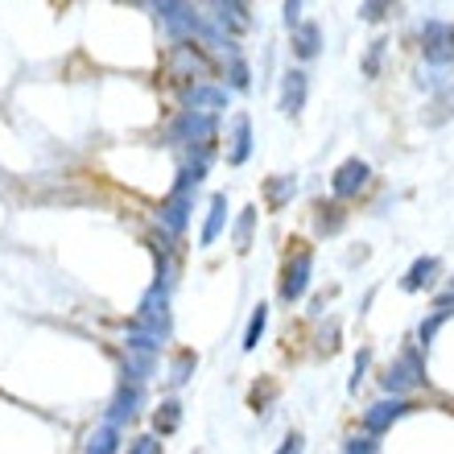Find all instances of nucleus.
Returning a JSON list of instances; mask_svg holds the SVG:
<instances>
[{
    "label": "nucleus",
    "mask_w": 454,
    "mask_h": 454,
    "mask_svg": "<svg viewBox=\"0 0 454 454\" xmlns=\"http://www.w3.org/2000/svg\"><path fill=\"white\" fill-rule=\"evenodd\" d=\"M248 153H252V120L236 116V124H231V149H227V161H231V166H244Z\"/></svg>",
    "instance_id": "obj_14"
},
{
    "label": "nucleus",
    "mask_w": 454,
    "mask_h": 454,
    "mask_svg": "<svg viewBox=\"0 0 454 454\" xmlns=\"http://www.w3.org/2000/svg\"><path fill=\"white\" fill-rule=\"evenodd\" d=\"M145 405V388L141 384H120V393L112 396V409H108V426H120V421H132L137 409Z\"/></svg>",
    "instance_id": "obj_8"
},
{
    "label": "nucleus",
    "mask_w": 454,
    "mask_h": 454,
    "mask_svg": "<svg viewBox=\"0 0 454 454\" xmlns=\"http://www.w3.org/2000/svg\"><path fill=\"white\" fill-rule=\"evenodd\" d=\"M434 273H438V261H434V256H421V261H413V269L405 273L401 286H405L409 294H418V289H426L434 281Z\"/></svg>",
    "instance_id": "obj_17"
},
{
    "label": "nucleus",
    "mask_w": 454,
    "mask_h": 454,
    "mask_svg": "<svg viewBox=\"0 0 454 454\" xmlns=\"http://www.w3.org/2000/svg\"><path fill=\"white\" fill-rule=\"evenodd\" d=\"M194 368H199V356H194V351H182V356L174 359V368H169V384H186Z\"/></svg>",
    "instance_id": "obj_24"
},
{
    "label": "nucleus",
    "mask_w": 454,
    "mask_h": 454,
    "mask_svg": "<svg viewBox=\"0 0 454 454\" xmlns=\"http://www.w3.org/2000/svg\"><path fill=\"white\" fill-rule=\"evenodd\" d=\"M364 186H368V161L347 157L343 166L335 169V178H331V191H335V199H356Z\"/></svg>",
    "instance_id": "obj_7"
},
{
    "label": "nucleus",
    "mask_w": 454,
    "mask_h": 454,
    "mask_svg": "<svg viewBox=\"0 0 454 454\" xmlns=\"http://www.w3.org/2000/svg\"><path fill=\"white\" fill-rule=\"evenodd\" d=\"M318 46H323V29L314 21H298V29H294V54L298 59H314Z\"/></svg>",
    "instance_id": "obj_15"
},
{
    "label": "nucleus",
    "mask_w": 454,
    "mask_h": 454,
    "mask_svg": "<svg viewBox=\"0 0 454 454\" xmlns=\"http://www.w3.org/2000/svg\"><path fill=\"white\" fill-rule=\"evenodd\" d=\"M186 108H194L199 116H211V112H219V108H227V91L223 87H211V83H194V87H186Z\"/></svg>",
    "instance_id": "obj_10"
},
{
    "label": "nucleus",
    "mask_w": 454,
    "mask_h": 454,
    "mask_svg": "<svg viewBox=\"0 0 454 454\" xmlns=\"http://www.w3.org/2000/svg\"><path fill=\"white\" fill-rule=\"evenodd\" d=\"M215 21L219 25H231V29H248V25H252L248 4H215Z\"/></svg>",
    "instance_id": "obj_19"
},
{
    "label": "nucleus",
    "mask_w": 454,
    "mask_h": 454,
    "mask_svg": "<svg viewBox=\"0 0 454 454\" xmlns=\"http://www.w3.org/2000/svg\"><path fill=\"white\" fill-rule=\"evenodd\" d=\"M227 79H231V87H236V91H248V62H244V59H231V71H227Z\"/></svg>",
    "instance_id": "obj_26"
},
{
    "label": "nucleus",
    "mask_w": 454,
    "mask_h": 454,
    "mask_svg": "<svg viewBox=\"0 0 454 454\" xmlns=\"http://www.w3.org/2000/svg\"><path fill=\"white\" fill-rule=\"evenodd\" d=\"M153 372V356H141V351H129V359H124V376H129L132 384H141L145 376Z\"/></svg>",
    "instance_id": "obj_23"
},
{
    "label": "nucleus",
    "mask_w": 454,
    "mask_h": 454,
    "mask_svg": "<svg viewBox=\"0 0 454 454\" xmlns=\"http://www.w3.org/2000/svg\"><path fill=\"white\" fill-rule=\"evenodd\" d=\"M169 74H174V79H194V74H199V79H207V74H211V62H207V54L199 46H194V42H178V46L169 50Z\"/></svg>",
    "instance_id": "obj_4"
},
{
    "label": "nucleus",
    "mask_w": 454,
    "mask_h": 454,
    "mask_svg": "<svg viewBox=\"0 0 454 454\" xmlns=\"http://www.w3.org/2000/svg\"><path fill=\"white\" fill-rule=\"evenodd\" d=\"M301 450H306V438H301V434H289V438L281 442V450H277V454H301Z\"/></svg>",
    "instance_id": "obj_30"
},
{
    "label": "nucleus",
    "mask_w": 454,
    "mask_h": 454,
    "mask_svg": "<svg viewBox=\"0 0 454 454\" xmlns=\"http://www.w3.org/2000/svg\"><path fill=\"white\" fill-rule=\"evenodd\" d=\"M421 50H426L430 62H450L454 59V25L426 21V29H421Z\"/></svg>",
    "instance_id": "obj_5"
},
{
    "label": "nucleus",
    "mask_w": 454,
    "mask_h": 454,
    "mask_svg": "<svg viewBox=\"0 0 454 454\" xmlns=\"http://www.w3.org/2000/svg\"><path fill=\"white\" fill-rule=\"evenodd\" d=\"M294 191H298V182L294 178H286V174H277L273 182H269V207H273V211H281V207L289 203V199H294Z\"/></svg>",
    "instance_id": "obj_18"
},
{
    "label": "nucleus",
    "mask_w": 454,
    "mask_h": 454,
    "mask_svg": "<svg viewBox=\"0 0 454 454\" xmlns=\"http://www.w3.org/2000/svg\"><path fill=\"white\" fill-rule=\"evenodd\" d=\"M418 384H426V364H421V356L409 347V351H401V356L388 364L384 388H388V393H409V388H418Z\"/></svg>",
    "instance_id": "obj_1"
},
{
    "label": "nucleus",
    "mask_w": 454,
    "mask_h": 454,
    "mask_svg": "<svg viewBox=\"0 0 454 454\" xmlns=\"http://www.w3.org/2000/svg\"><path fill=\"white\" fill-rule=\"evenodd\" d=\"M124 454H161V442H157L153 434H145V438H132Z\"/></svg>",
    "instance_id": "obj_27"
},
{
    "label": "nucleus",
    "mask_w": 454,
    "mask_h": 454,
    "mask_svg": "<svg viewBox=\"0 0 454 454\" xmlns=\"http://www.w3.org/2000/svg\"><path fill=\"white\" fill-rule=\"evenodd\" d=\"M178 421H182V405L178 401H166V405L153 413V430L157 434H174L178 430Z\"/></svg>",
    "instance_id": "obj_22"
},
{
    "label": "nucleus",
    "mask_w": 454,
    "mask_h": 454,
    "mask_svg": "<svg viewBox=\"0 0 454 454\" xmlns=\"http://www.w3.org/2000/svg\"><path fill=\"white\" fill-rule=\"evenodd\" d=\"M252 223H256V207H244V215L236 219V231H231V236H236V248H248L252 244Z\"/></svg>",
    "instance_id": "obj_25"
},
{
    "label": "nucleus",
    "mask_w": 454,
    "mask_h": 454,
    "mask_svg": "<svg viewBox=\"0 0 454 454\" xmlns=\"http://www.w3.org/2000/svg\"><path fill=\"white\" fill-rule=\"evenodd\" d=\"M298 12H301V4H286V21L298 29Z\"/></svg>",
    "instance_id": "obj_31"
},
{
    "label": "nucleus",
    "mask_w": 454,
    "mask_h": 454,
    "mask_svg": "<svg viewBox=\"0 0 454 454\" xmlns=\"http://www.w3.org/2000/svg\"><path fill=\"white\" fill-rule=\"evenodd\" d=\"M359 12H364V17H380V12H384V4H364V9H359Z\"/></svg>",
    "instance_id": "obj_32"
},
{
    "label": "nucleus",
    "mask_w": 454,
    "mask_h": 454,
    "mask_svg": "<svg viewBox=\"0 0 454 454\" xmlns=\"http://www.w3.org/2000/svg\"><path fill=\"white\" fill-rule=\"evenodd\" d=\"M116 446H120V430H116V426H99V430L91 434L87 454H116Z\"/></svg>",
    "instance_id": "obj_21"
},
{
    "label": "nucleus",
    "mask_w": 454,
    "mask_h": 454,
    "mask_svg": "<svg viewBox=\"0 0 454 454\" xmlns=\"http://www.w3.org/2000/svg\"><path fill=\"white\" fill-rule=\"evenodd\" d=\"M380 54H384V42H372L368 59H364V74H376V71H380Z\"/></svg>",
    "instance_id": "obj_28"
},
{
    "label": "nucleus",
    "mask_w": 454,
    "mask_h": 454,
    "mask_svg": "<svg viewBox=\"0 0 454 454\" xmlns=\"http://www.w3.org/2000/svg\"><path fill=\"white\" fill-rule=\"evenodd\" d=\"M137 323L149 326L153 335L166 339L169 335V286L166 281H153L149 294L141 298V314H137Z\"/></svg>",
    "instance_id": "obj_2"
},
{
    "label": "nucleus",
    "mask_w": 454,
    "mask_h": 454,
    "mask_svg": "<svg viewBox=\"0 0 454 454\" xmlns=\"http://www.w3.org/2000/svg\"><path fill=\"white\" fill-rule=\"evenodd\" d=\"M306 91H310L306 71H289L286 83H281V112H286V116H298V112L306 108Z\"/></svg>",
    "instance_id": "obj_11"
},
{
    "label": "nucleus",
    "mask_w": 454,
    "mask_h": 454,
    "mask_svg": "<svg viewBox=\"0 0 454 454\" xmlns=\"http://www.w3.org/2000/svg\"><path fill=\"white\" fill-rule=\"evenodd\" d=\"M186 219H191V194H169L166 207H161V223H166L169 236L186 231Z\"/></svg>",
    "instance_id": "obj_13"
},
{
    "label": "nucleus",
    "mask_w": 454,
    "mask_h": 454,
    "mask_svg": "<svg viewBox=\"0 0 454 454\" xmlns=\"http://www.w3.org/2000/svg\"><path fill=\"white\" fill-rule=\"evenodd\" d=\"M264 326H269V306H256L248 318V331H244V351H256V343H261Z\"/></svg>",
    "instance_id": "obj_20"
},
{
    "label": "nucleus",
    "mask_w": 454,
    "mask_h": 454,
    "mask_svg": "<svg viewBox=\"0 0 454 454\" xmlns=\"http://www.w3.org/2000/svg\"><path fill=\"white\" fill-rule=\"evenodd\" d=\"M227 223V194H215L211 199V211H207V227H203V248H211L219 239V231H223Z\"/></svg>",
    "instance_id": "obj_16"
},
{
    "label": "nucleus",
    "mask_w": 454,
    "mask_h": 454,
    "mask_svg": "<svg viewBox=\"0 0 454 454\" xmlns=\"http://www.w3.org/2000/svg\"><path fill=\"white\" fill-rule=\"evenodd\" d=\"M169 141L174 145H211L215 141V116H199V112H182L174 124H169Z\"/></svg>",
    "instance_id": "obj_3"
},
{
    "label": "nucleus",
    "mask_w": 454,
    "mask_h": 454,
    "mask_svg": "<svg viewBox=\"0 0 454 454\" xmlns=\"http://www.w3.org/2000/svg\"><path fill=\"white\" fill-rule=\"evenodd\" d=\"M310 273H314V256L310 252H298L286 264V277H281V301H298L310 289Z\"/></svg>",
    "instance_id": "obj_6"
},
{
    "label": "nucleus",
    "mask_w": 454,
    "mask_h": 454,
    "mask_svg": "<svg viewBox=\"0 0 454 454\" xmlns=\"http://www.w3.org/2000/svg\"><path fill=\"white\" fill-rule=\"evenodd\" d=\"M157 12H161V21H166L174 34H199V29H203V21H199V12H194L191 4H157Z\"/></svg>",
    "instance_id": "obj_12"
},
{
    "label": "nucleus",
    "mask_w": 454,
    "mask_h": 454,
    "mask_svg": "<svg viewBox=\"0 0 454 454\" xmlns=\"http://www.w3.org/2000/svg\"><path fill=\"white\" fill-rule=\"evenodd\" d=\"M409 409H413V405H409V401H401V396H393V401H380V405H372L368 413H364V430H368V434H384L396 418H405Z\"/></svg>",
    "instance_id": "obj_9"
},
{
    "label": "nucleus",
    "mask_w": 454,
    "mask_h": 454,
    "mask_svg": "<svg viewBox=\"0 0 454 454\" xmlns=\"http://www.w3.org/2000/svg\"><path fill=\"white\" fill-rule=\"evenodd\" d=\"M343 454H380V446L372 442V438H351Z\"/></svg>",
    "instance_id": "obj_29"
}]
</instances>
